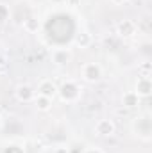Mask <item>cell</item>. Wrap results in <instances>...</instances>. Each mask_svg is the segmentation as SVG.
Returning a JSON list of instances; mask_svg holds the SVG:
<instances>
[{"label":"cell","mask_w":152,"mask_h":153,"mask_svg":"<svg viewBox=\"0 0 152 153\" xmlns=\"http://www.w3.org/2000/svg\"><path fill=\"white\" fill-rule=\"evenodd\" d=\"M131 130L132 134L143 141V143H149L152 139V117L149 112H141L138 114L132 121H131Z\"/></svg>","instance_id":"cell-1"},{"label":"cell","mask_w":152,"mask_h":153,"mask_svg":"<svg viewBox=\"0 0 152 153\" xmlns=\"http://www.w3.org/2000/svg\"><path fill=\"white\" fill-rule=\"evenodd\" d=\"M82 94V87L75 80H65L61 85H57V96L63 103H75Z\"/></svg>","instance_id":"cell-2"},{"label":"cell","mask_w":152,"mask_h":153,"mask_svg":"<svg viewBox=\"0 0 152 153\" xmlns=\"http://www.w3.org/2000/svg\"><path fill=\"white\" fill-rule=\"evenodd\" d=\"M102 75H104V71H102V66L99 62H84L81 66V78L88 84L100 82Z\"/></svg>","instance_id":"cell-3"},{"label":"cell","mask_w":152,"mask_h":153,"mask_svg":"<svg viewBox=\"0 0 152 153\" xmlns=\"http://www.w3.org/2000/svg\"><path fill=\"white\" fill-rule=\"evenodd\" d=\"M72 50L70 48H65V46H56L52 50V62L57 66V68H66L72 61Z\"/></svg>","instance_id":"cell-4"},{"label":"cell","mask_w":152,"mask_h":153,"mask_svg":"<svg viewBox=\"0 0 152 153\" xmlns=\"http://www.w3.org/2000/svg\"><path fill=\"white\" fill-rule=\"evenodd\" d=\"M36 94L54 100L57 96V85H56V82L52 78H41L38 82V87H36Z\"/></svg>","instance_id":"cell-5"},{"label":"cell","mask_w":152,"mask_h":153,"mask_svg":"<svg viewBox=\"0 0 152 153\" xmlns=\"http://www.w3.org/2000/svg\"><path fill=\"white\" fill-rule=\"evenodd\" d=\"M136 32H138V25H136V22H132V20H122V22L116 25V34H118V38H122V39L134 38Z\"/></svg>","instance_id":"cell-6"},{"label":"cell","mask_w":152,"mask_h":153,"mask_svg":"<svg viewBox=\"0 0 152 153\" xmlns=\"http://www.w3.org/2000/svg\"><path fill=\"white\" fill-rule=\"evenodd\" d=\"M93 130H95V134L99 137H111V135H114V132H116V125L113 123V119L104 117V119H99L95 123V128Z\"/></svg>","instance_id":"cell-7"},{"label":"cell","mask_w":152,"mask_h":153,"mask_svg":"<svg viewBox=\"0 0 152 153\" xmlns=\"http://www.w3.org/2000/svg\"><path fill=\"white\" fill-rule=\"evenodd\" d=\"M34 96H36V89H34L32 85H29V84H20V85H16V89H14V98H16L18 102H22V103L32 102Z\"/></svg>","instance_id":"cell-8"},{"label":"cell","mask_w":152,"mask_h":153,"mask_svg":"<svg viewBox=\"0 0 152 153\" xmlns=\"http://www.w3.org/2000/svg\"><path fill=\"white\" fill-rule=\"evenodd\" d=\"M134 93H136L140 98H149V96L152 94V80H150V76H140V78L136 80Z\"/></svg>","instance_id":"cell-9"},{"label":"cell","mask_w":152,"mask_h":153,"mask_svg":"<svg viewBox=\"0 0 152 153\" xmlns=\"http://www.w3.org/2000/svg\"><path fill=\"white\" fill-rule=\"evenodd\" d=\"M141 103V98L134 93V91H125L122 94V105L127 109H138Z\"/></svg>","instance_id":"cell-10"},{"label":"cell","mask_w":152,"mask_h":153,"mask_svg":"<svg viewBox=\"0 0 152 153\" xmlns=\"http://www.w3.org/2000/svg\"><path fill=\"white\" fill-rule=\"evenodd\" d=\"M91 34L88 32V30H81V32H75V36H74V43H75L77 46H81V48H88L90 45H91Z\"/></svg>","instance_id":"cell-11"},{"label":"cell","mask_w":152,"mask_h":153,"mask_svg":"<svg viewBox=\"0 0 152 153\" xmlns=\"http://www.w3.org/2000/svg\"><path fill=\"white\" fill-rule=\"evenodd\" d=\"M52 102H54V100L45 98V96H39V94H36V96H34V100H32L34 107L38 109L39 112H48V111L52 109Z\"/></svg>","instance_id":"cell-12"},{"label":"cell","mask_w":152,"mask_h":153,"mask_svg":"<svg viewBox=\"0 0 152 153\" xmlns=\"http://www.w3.org/2000/svg\"><path fill=\"white\" fill-rule=\"evenodd\" d=\"M23 29L27 30V32H38V29H39V22H38V18L36 16H27L25 20H23Z\"/></svg>","instance_id":"cell-13"},{"label":"cell","mask_w":152,"mask_h":153,"mask_svg":"<svg viewBox=\"0 0 152 153\" xmlns=\"http://www.w3.org/2000/svg\"><path fill=\"white\" fill-rule=\"evenodd\" d=\"M2 153H25V148L22 144H16V143H9L2 148Z\"/></svg>","instance_id":"cell-14"},{"label":"cell","mask_w":152,"mask_h":153,"mask_svg":"<svg viewBox=\"0 0 152 153\" xmlns=\"http://www.w3.org/2000/svg\"><path fill=\"white\" fill-rule=\"evenodd\" d=\"M11 20V9L5 4H0V23H5Z\"/></svg>","instance_id":"cell-15"},{"label":"cell","mask_w":152,"mask_h":153,"mask_svg":"<svg viewBox=\"0 0 152 153\" xmlns=\"http://www.w3.org/2000/svg\"><path fill=\"white\" fill-rule=\"evenodd\" d=\"M140 71H141V76H150V64L149 62L141 64L140 66Z\"/></svg>","instance_id":"cell-16"},{"label":"cell","mask_w":152,"mask_h":153,"mask_svg":"<svg viewBox=\"0 0 152 153\" xmlns=\"http://www.w3.org/2000/svg\"><path fill=\"white\" fill-rule=\"evenodd\" d=\"M82 153H104L102 150H99V148H84Z\"/></svg>","instance_id":"cell-17"},{"label":"cell","mask_w":152,"mask_h":153,"mask_svg":"<svg viewBox=\"0 0 152 153\" xmlns=\"http://www.w3.org/2000/svg\"><path fill=\"white\" fill-rule=\"evenodd\" d=\"M52 153H70V150H68V148H65V146H59V148H56Z\"/></svg>","instance_id":"cell-18"},{"label":"cell","mask_w":152,"mask_h":153,"mask_svg":"<svg viewBox=\"0 0 152 153\" xmlns=\"http://www.w3.org/2000/svg\"><path fill=\"white\" fill-rule=\"evenodd\" d=\"M109 2H111V4H114V5H125L129 0H109Z\"/></svg>","instance_id":"cell-19"},{"label":"cell","mask_w":152,"mask_h":153,"mask_svg":"<svg viewBox=\"0 0 152 153\" xmlns=\"http://www.w3.org/2000/svg\"><path fill=\"white\" fill-rule=\"evenodd\" d=\"M50 2L56 4V5H57V4H65V0H50Z\"/></svg>","instance_id":"cell-20"},{"label":"cell","mask_w":152,"mask_h":153,"mask_svg":"<svg viewBox=\"0 0 152 153\" xmlns=\"http://www.w3.org/2000/svg\"><path fill=\"white\" fill-rule=\"evenodd\" d=\"M0 73H2V68H0Z\"/></svg>","instance_id":"cell-21"}]
</instances>
